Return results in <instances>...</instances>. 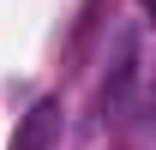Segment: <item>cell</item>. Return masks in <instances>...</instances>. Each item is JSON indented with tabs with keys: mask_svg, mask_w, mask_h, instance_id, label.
<instances>
[{
	"mask_svg": "<svg viewBox=\"0 0 156 150\" xmlns=\"http://www.w3.org/2000/svg\"><path fill=\"white\" fill-rule=\"evenodd\" d=\"M54 132H60V102H54V96H42L36 108L18 120V132H12V150H48V144H54Z\"/></svg>",
	"mask_w": 156,
	"mask_h": 150,
	"instance_id": "obj_1",
	"label": "cell"
},
{
	"mask_svg": "<svg viewBox=\"0 0 156 150\" xmlns=\"http://www.w3.org/2000/svg\"><path fill=\"white\" fill-rule=\"evenodd\" d=\"M144 12H156V0H144Z\"/></svg>",
	"mask_w": 156,
	"mask_h": 150,
	"instance_id": "obj_2",
	"label": "cell"
}]
</instances>
